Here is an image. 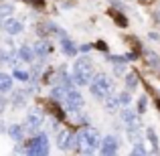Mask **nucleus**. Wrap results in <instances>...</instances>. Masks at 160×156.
Returning a JSON list of instances; mask_svg holds the SVG:
<instances>
[{
	"label": "nucleus",
	"instance_id": "obj_1",
	"mask_svg": "<svg viewBox=\"0 0 160 156\" xmlns=\"http://www.w3.org/2000/svg\"><path fill=\"white\" fill-rule=\"evenodd\" d=\"M99 136L98 128H89V126H83L79 132H75V150L79 154H95V150L99 148Z\"/></svg>",
	"mask_w": 160,
	"mask_h": 156
},
{
	"label": "nucleus",
	"instance_id": "obj_2",
	"mask_svg": "<svg viewBox=\"0 0 160 156\" xmlns=\"http://www.w3.org/2000/svg\"><path fill=\"white\" fill-rule=\"evenodd\" d=\"M95 69H93V61L89 57H79L73 63V69H71V81L75 87H87L91 83Z\"/></svg>",
	"mask_w": 160,
	"mask_h": 156
},
{
	"label": "nucleus",
	"instance_id": "obj_3",
	"mask_svg": "<svg viewBox=\"0 0 160 156\" xmlns=\"http://www.w3.org/2000/svg\"><path fill=\"white\" fill-rule=\"evenodd\" d=\"M87 87H89V93L93 95V99L103 102L108 95L113 93V79L109 77L108 73H93L91 83Z\"/></svg>",
	"mask_w": 160,
	"mask_h": 156
},
{
	"label": "nucleus",
	"instance_id": "obj_4",
	"mask_svg": "<svg viewBox=\"0 0 160 156\" xmlns=\"http://www.w3.org/2000/svg\"><path fill=\"white\" fill-rule=\"evenodd\" d=\"M22 150V156H49L51 152V144H49V134L45 130L37 132L31 140L24 144Z\"/></svg>",
	"mask_w": 160,
	"mask_h": 156
},
{
	"label": "nucleus",
	"instance_id": "obj_5",
	"mask_svg": "<svg viewBox=\"0 0 160 156\" xmlns=\"http://www.w3.org/2000/svg\"><path fill=\"white\" fill-rule=\"evenodd\" d=\"M45 124V112L41 108H32L27 112V116H24V130H27V134H32L35 136L37 132H41V128H43Z\"/></svg>",
	"mask_w": 160,
	"mask_h": 156
},
{
	"label": "nucleus",
	"instance_id": "obj_6",
	"mask_svg": "<svg viewBox=\"0 0 160 156\" xmlns=\"http://www.w3.org/2000/svg\"><path fill=\"white\" fill-rule=\"evenodd\" d=\"M120 146H122V140L116 134H106V136H102V142H99L98 156H118L120 154Z\"/></svg>",
	"mask_w": 160,
	"mask_h": 156
},
{
	"label": "nucleus",
	"instance_id": "obj_7",
	"mask_svg": "<svg viewBox=\"0 0 160 156\" xmlns=\"http://www.w3.org/2000/svg\"><path fill=\"white\" fill-rule=\"evenodd\" d=\"M63 108L67 109V112H81V108H83V95H81V91L77 89V87H71V89H67L65 91V98H63Z\"/></svg>",
	"mask_w": 160,
	"mask_h": 156
},
{
	"label": "nucleus",
	"instance_id": "obj_8",
	"mask_svg": "<svg viewBox=\"0 0 160 156\" xmlns=\"http://www.w3.org/2000/svg\"><path fill=\"white\" fill-rule=\"evenodd\" d=\"M55 142H57V148L63 150V152H67V150H75V134L71 132V130H65V128L59 130Z\"/></svg>",
	"mask_w": 160,
	"mask_h": 156
},
{
	"label": "nucleus",
	"instance_id": "obj_9",
	"mask_svg": "<svg viewBox=\"0 0 160 156\" xmlns=\"http://www.w3.org/2000/svg\"><path fill=\"white\" fill-rule=\"evenodd\" d=\"M118 113H120V120H122V124H124L126 128H132V126H142L140 116L136 113V109H132V108H122Z\"/></svg>",
	"mask_w": 160,
	"mask_h": 156
},
{
	"label": "nucleus",
	"instance_id": "obj_10",
	"mask_svg": "<svg viewBox=\"0 0 160 156\" xmlns=\"http://www.w3.org/2000/svg\"><path fill=\"white\" fill-rule=\"evenodd\" d=\"M2 28H4V33H6V35L16 37V35H20V33L24 31V23H22L20 18L10 16V18H6V20L2 23Z\"/></svg>",
	"mask_w": 160,
	"mask_h": 156
},
{
	"label": "nucleus",
	"instance_id": "obj_11",
	"mask_svg": "<svg viewBox=\"0 0 160 156\" xmlns=\"http://www.w3.org/2000/svg\"><path fill=\"white\" fill-rule=\"evenodd\" d=\"M6 134L10 136V140L14 142V144H22L24 138H27V130H24L22 124H10V126H6Z\"/></svg>",
	"mask_w": 160,
	"mask_h": 156
},
{
	"label": "nucleus",
	"instance_id": "obj_12",
	"mask_svg": "<svg viewBox=\"0 0 160 156\" xmlns=\"http://www.w3.org/2000/svg\"><path fill=\"white\" fill-rule=\"evenodd\" d=\"M32 51H35V57L39 63H43L45 59L49 57V53H51V43H49L47 39H39L35 45H32Z\"/></svg>",
	"mask_w": 160,
	"mask_h": 156
},
{
	"label": "nucleus",
	"instance_id": "obj_13",
	"mask_svg": "<svg viewBox=\"0 0 160 156\" xmlns=\"http://www.w3.org/2000/svg\"><path fill=\"white\" fill-rule=\"evenodd\" d=\"M16 57H18L22 63H35L37 61L35 51H32V47H28V45H22V47L16 49Z\"/></svg>",
	"mask_w": 160,
	"mask_h": 156
},
{
	"label": "nucleus",
	"instance_id": "obj_14",
	"mask_svg": "<svg viewBox=\"0 0 160 156\" xmlns=\"http://www.w3.org/2000/svg\"><path fill=\"white\" fill-rule=\"evenodd\" d=\"M27 102H28V95H27V91H24V89H16L14 93L10 95V103H12V108H16V109L24 108Z\"/></svg>",
	"mask_w": 160,
	"mask_h": 156
},
{
	"label": "nucleus",
	"instance_id": "obj_15",
	"mask_svg": "<svg viewBox=\"0 0 160 156\" xmlns=\"http://www.w3.org/2000/svg\"><path fill=\"white\" fill-rule=\"evenodd\" d=\"M61 53L65 55V57H75L79 51H77V45H75V41H71L69 37H65V39H61Z\"/></svg>",
	"mask_w": 160,
	"mask_h": 156
},
{
	"label": "nucleus",
	"instance_id": "obj_16",
	"mask_svg": "<svg viewBox=\"0 0 160 156\" xmlns=\"http://www.w3.org/2000/svg\"><path fill=\"white\" fill-rule=\"evenodd\" d=\"M103 108H106V112L108 113H118L120 112V102H118V98H116V93H112V95H108L106 99H103Z\"/></svg>",
	"mask_w": 160,
	"mask_h": 156
},
{
	"label": "nucleus",
	"instance_id": "obj_17",
	"mask_svg": "<svg viewBox=\"0 0 160 156\" xmlns=\"http://www.w3.org/2000/svg\"><path fill=\"white\" fill-rule=\"evenodd\" d=\"M138 75L134 73V71H130V73H126L124 75V85H126V91H130V93H132L134 89H136L138 87Z\"/></svg>",
	"mask_w": 160,
	"mask_h": 156
},
{
	"label": "nucleus",
	"instance_id": "obj_18",
	"mask_svg": "<svg viewBox=\"0 0 160 156\" xmlns=\"http://www.w3.org/2000/svg\"><path fill=\"white\" fill-rule=\"evenodd\" d=\"M12 75L4 73V71H0V93H8V91L12 89Z\"/></svg>",
	"mask_w": 160,
	"mask_h": 156
},
{
	"label": "nucleus",
	"instance_id": "obj_19",
	"mask_svg": "<svg viewBox=\"0 0 160 156\" xmlns=\"http://www.w3.org/2000/svg\"><path fill=\"white\" fill-rule=\"evenodd\" d=\"M12 14H14V6H12L10 2H2L0 4V24H2L6 18H10Z\"/></svg>",
	"mask_w": 160,
	"mask_h": 156
},
{
	"label": "nucleus",
	"instance_id": "obj_20",
	"mask_svg": "<svg viewBox=\"0 0 160 156\" xmlns=\"http://www.w3.org/2000/svg\"><path fill=\"white\" fill-rule=\"evenodd\" d=\"M146 154H148V150H146L144 142L138 140V142H134V144H132V150H130L128 156H146Z\"/></svg>",
	"mask_w": 160,
	"mask_h": 156
},
{
	"label": "nucleus",
	"instance_id": "obj_21",
	"mask_svg": "<svg viewBox=\"0 0 160 156\" xmlns=\"http://www.w3.org/2000/svg\"><path fill=\"white\" fill-rule=\"evenodd\" d=\"M65 87L63 85H53L51 87V93H49V98L55 99V102H63V98H65Z\"/></svg>",
	"mask_w": 160,
	"mask_h": 156
},
{
	"label": "nucleus",
	"instance_id": "obj_22",
	"mask_svg": "<svg viewBox=\"0 0 160 156\" xmlns=\"http://www.w3.org/2000/svg\"><path fill=\"white\" fill-rule=\"evenodd\" d=\"M118 102H120V108H130V103H132V93L130 91H120V93L116 95Z\"/></svg>",
	"mask_w": 160,
	"mask_h": 156
},
{
	"label": "nucleus",
	"instance_id": "obj_23",
	"mask_svg": "<svg viewBox=\"0 0 160 156\" xmlns=\"http://www.w3.org/2000/svg\"><path fill=\"white\" fill-rule=\"evenodd\" d=\"M12 79H16V81H20V83H28L31 75H28L27 71H22V69H18V67H16V69L12 71Z\"/></svg>",
	"mask_w": 160,
	"mask_h": 156
},
{
	"label": "nucleus",
	"instance_id": "obj_24",
	"mask_svg": "<svg viewBox=\"0 0 160 156\" xmlns=\"http://www.w3.org/2000/svg\"><path fill=\"white\" fill-rule=\"evenodd\" d=\"M146 138H148L150 144H152V150H154V152H158V138H156L154 128H146Z\"/></svg>",
	"mask_w": 160,
	"mask_h": 156
},
{
	"label": "nucleus",
	"instance_id": "obj_25",
	"mask_svg": "<svg viewBox=\"0 0 160 156\" xmlns=\"http://www.w3.org/2000/svg\"><path fill=\"white\" fill-rule=\"evenodd\" d=\"M146 108H148V98H146V95H140L138 105H136V113H138V116H142V113L146 112Z\"/></svg>",
	"mask_w": 160,
	"mask_h": 156
},
{
	"label": "nucleus",
	"instance_id": "obj_26",
	"mask_svg": "<svg viewBox=\"0 0 160 156\" xmlns=\"http://www.w3.org/2000/svg\"><path fill=\"white\" fill-rule=\"evenodd\" d=\"M45 132H51V134H57L59 132V120H55V118H53V120H49V126H47V130H45Z\"/></svg>",
	"mask_w": 160,
	"mask_h": 156
},
{
	"label": "nucleus",
	"instance_id": "obj_27",
	"mask_svg": "<svg viewBox=\"0 0 160 156\" xmlns=\"http://www.w3.org/2000/svg\"><path fill=\"white\" fill-rule=\"evenodd\" d=\"M146 57H148V61H150V65H154V67H158L160 65V59H158V55H154V53H146Z\"/></svg>",
	"mask_w": 160,
	"mask_h": 156
},
{
	"label": "nucleus",
	"instance_id": "obj_28",
	"mask_svg": "<svg viewBox=\"0 0 160 156\" xmlns=\"http://www.w3.org/2000/svg\"><path fill=\"white\" fill-rule=\"evenodd\" d=\"M126 71V63H113V73L116 75H124Z\"/></svg>",
	"mask_w": 160,
	"mask_h": 156
},
{
	"label": "nucleus",
	"instance_id": "obj_29",
	"mask_svg": "<svg viewBox=\"0 0 160 156\" xmlns=\"http://www.w3.org/2000/svg\"><path fill=\"white\" fill-rule=\"evenodd\" d=\"M6 105H8L6 98H4V95H0V116H2V113L6 112Z\"/></svg>",
	"mask_w": 160,
	"mask_h": 156
},
{
	"label": "nucleus",
	"instance_id": "obj_30",
	"mask_svg": "<svg viewBox=\"0 0 160 156\" xmlns=\"http://www.w3.org/2000/svg\"><path fill=\"white\" fill-rule=\"evenodd\" d=\"M91 49H93V45L85 43V45H81V47H77V51H79V53H89Z\"/></svg>",
	"mask_w": 160,
	"mask_h": 156
},
{
	"label": "nucleus",
	"instance_id": "obj_31",
	"mask_svg": "<svg viewBox=\"0 0 160 156\" xmlns=\"http://www.w3.org/2000/svg\"><path fill=\"white\" fill-rule=\"evenodd\" d=\"M0 134H6V124L0 120Z\"/></svg>",
	"mask_w": 160,
	"mask_h": 156
},
{
	"label": "nucleus",
	"instance_id": "obj_32",
	"mask_svg": "<svg viewBox=\"0 0 160 156\" xmlns=\"http://www.w3.org/2000/svg\"><path fill=\"white\" fill-rule=\"evenodd\" d=\"M148 39H152V41H158V39H160V37L156 35V33H150V35H148Z\"/></svg>",
	"mask_w": 160,
	"mask_h": 156
},
{
	"label": "nucleus",
	"instance_id": "obj_33",
	"mask_svg": "<svg viewBox=\"0 0 160 156\" xmlns=\"http://www.w3.org/2000/svg\"><path fill=\"white\" fill-rule=\"evenodd\" d=\"M79 156H93V154H79Z\"/></svg>",
	"mask_w": 160,
	"mask_h": 156
}]
</instances>
